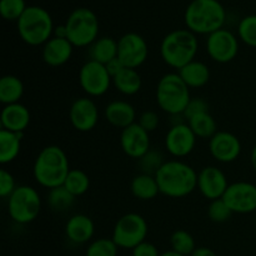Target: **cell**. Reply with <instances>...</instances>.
Returning <instances> with one entry per match:
<instances>
[{"label": "cell", "mask_w": 256, "mask_h": 256, "mask_svg": "<svg viewBox=\"0 0 256 256\" xmlns=\"http://www.w3.org/2000/svg\"><path fill=\"white\" fill-rule=\"evenodd\" d=\"M199 49L196 34L189 29H176L168 32L160 44V55L168 66L180 70L195 60Z\"/></svg>", "instance_id": "obj_4"}, {"label": "cell", "mask_w": 256, "mask_h": 256, "mask_svg": "<svg viewBox=\"0 0 256 256\" xmlns=\"http://www.w3.org/2000/svg\"><path fill=\"white\" fill-rule=\"evenodd\" d=\"M250 162H252V169H254L256 172V145L254 148H252V154H250Z\"/></svg>", "instance_id": "obj_45"}, {"label": "cell", "mask_w": 256, "mask_h": 256, "mask_svg": "<svg viewBox=\"0 0 256 256\" xmlns=\"http://www.w3.org/2000/svg\"><path fill=\"white\" fill-rule=\"evenodd\" d=\"M138 124L142 128V129L146 130L148 132H152L158 129L160 124V118L152 110H146V112H142L139 118V122Z\"/></svg>", "instance_id": "obj_40"}, {"label": "cell", "mask_w": 256, "mask_h": 256, "mask_svg": "<svg viewBox=\"0 0 256 256\" xmlns=\"http://www.w3.org/2000/svg\"><path fill=\"white\" fill-rule=\"evenodd\" d=\"M170 245H172V252L182 254L184 256H190L196 249L195 246V240L192 235L186 230H175L170 236Z\"/></svg>", "instance_id": "obj_32"}, {"label": "cell", "mask_w": 256, "mask_h": 256, "mask_svg": "<svg viewBox=\"0 0 256 256\" xmlns=\"http://www.w3.org/2000/svg\"><path fill=\"white\" fill-rule=\"evenodd\" d=\"M75 199L76 198L64 185L50 189L46 196L48 205L55 212H66L74 205Z\"/></svg>", "instance_id": "obj_30"}, {"label": "cell", "mask_w": 256, "mask_h": 256, "mask_svg": "<svg viewBox=\"0 0 256 256\" xmlns=\"http://www.w3.org/2000/svg\"><path fill=\"white\" fill-rule=\"evenodd\" d=\"M155 99L158 106L166 114H184L192 100L190 88L180 78L179 72H168L158 82Z\"/></svg>", "instance_id": "obj_6"}, {"label": "cell", "mask_w": 256, "mask_h": 256, "mask_svg": "<svg viewBox=\"0 0 256 256\" xmlns=\"http://www.w3.org/2000/svg\"><path fill=\"white\" fill-rule=\"evenodd\" d=\"M160 194L172 199H182L198 189V172L180 160H169L155 174Z\"/></svg>", "instance_id": "obj_1"}, {"label": "cell", "mask_w": 256, "mask_h": 256, "mask_svg": "<svg viewBox=\"0 0 256 256\" xmlns=\"http://www.w3.org/2000/svg\"><path fill=\"white\" fill-rule=\"evenodd\" d=\"M148 232L149 228L144 216L136 212H128L116 222L112 239L120 249L132 250L145 242Z\"/></svg>", "instance_id": "obj_9"}, {"label": "cell", "mask_w": 256, "mask_h": 256, "mask_svg": "<svg viewBox=\"0 0 256 256\" xmlns=\"http://www.w3.org/2000/svg\"><path fill=\"white\" fill-rule=\"evenodd\" d=\"M95 234V224L90 216L85 214H75L69 218L65 224V235L72 244H85L92 239Z\"/></svg>", "instance_id": "obj_21"}, {"label": "cell", "mask_w": 256, "mask_h": 256, "mask_svg": "<svg viewBox=\"0 0 256 256\" xmlns=\"http://www.w3.org/2000/svg\"><path fill=\"white\" fill-rule=\"evenodd\" d=\"M206 112H210V105L206 100L202 99V98H192L184 112V116L188 120L194 115Z\"/></svg>", "instance_id": "obj_38"}, {"label": "cell", "mask_w": 256, "mask_h": 256, "mask_svg": "<svg viewBox=\"0 0 256 256\" xmlns=\"http://www.w3.org/2000/svg\"><path fill=\"white\" fill-rule=\"evenodd\" d=\"M149 46L138 32H126L118 40V59L125 68L138 69L146 62Z\"/></svg>", "instance_id": "obj_12"}, {"label": "cell", "mask_w": 256, "mask_h": 256, "mask_svg": "<svg viewBox=\"0 0 256 256\" xmlns=\"http://www.w3.org/2000/svg\"><path fill=\"white\" fill-rule=\"evenodd\" d=\"M226 10L219 0H192L184 12L186 29L194 34L210 35L222 29Z\"/></svg>", "instance_id": "obj_3"}, {"label": "cell", "mask_w": 256, "mask_h": 256, "mask_svg": "<svg viewBox=\"0 0 256 256\" xmlns=\"http://www.w3.org/2000/svg\"><path fill=\"white\" fill-rule=\"evenodd\" d=\"M222 200L235 214H250L256 212V185L249 182L229 184Z\"/></svg>", "instance_id": "obj_13"}, {"label": "cell", "mask_w": 256, "mask_h": 256, "mask_svg": "<svg viewBox=\"0 0 256 256\" xmlns=\"http://www.w3.org/2000/svg\"><path fill=\"white\" fill-rule=\"evenodd\" d=\"M165 149L174 158H185L190 155L196 145V135L188 122L170 126L165 135Z\"/></svg>", "instance_id": "obj_14"}, {"label": "cell", "mask_w": 256, "mask_h": 256, "mask_svg": "<svg viewBox=\"0 0 256 256\" xmlns=\"http://www.w3.org/2000/svg\"><path fill=\"white\" fill-rule=\"evenodd\" d=\"M162 254L159 252L158 248L155 246L152 242H146L145 240L144 242L138 245L136 248L132 249V256H160Z\"/></svg>", "instance_id": "obj_41"}, {"label": "cell", "mask_w": 256, "mask_h": 256, "mask_svg": "<svg viewBox=\"0 0 256 256\" xmlns=\"http://www.w3.org/2000/svg\"><path fill=\"white\" fill-rule=\"evenodd\" d=\"M18 34L30 46L44 45L54 35V22L46 9L30 5L16 22Z\"/></svg>", "instance_id": "obj_5"}, {"label": "cell", "mask_w": 256, "mask_h": 256, "mask_svg": "<svg viewBox=\"0 0 256 256\" xmlns=\"http://www.w3.org/2000/svg\"><path fill=\"white\" fill-rule=\"evenodd\" d=\"M64 186L74 195L75 198L82 196L90 189V178L85 172L80 169H70Z\"/></svg>", "instance_id": "obj_31"}, {"label": "cell", "mask_w": 256, "mask_h": 256, "mask_svg": "<svg viewBox=\"0 0 256 256\" xmlns=\"http://www.w3.org/2000/svg\"><path fill=\"white\" fill-rule=\"evenodd\" d=\"M16 188L18 186L15 184V179L12 172L5 169L0 170V196L9 198Z\"/></svg>", "instance_id": "obj_39"}, {"label": "cell", "mask_w": 256, "mask_h": 256, "mask_svg": "<svg viewBox=\"0 0 256 256\" xmlns=\"http://www.w3.org/2000/svg\"><path fill=\"white\" fill-rule=\"evenodd\" d=\"M186 122L190 129L196 135V138H200V139L210 140L218 132L216 122H215L214 116L210 114V112L194 115L188 119Z\"/></svg>", "instance_id": "obj_29"}, {"label": "cell", "mask_w": 256, "mask_h": 256, "mask_svg": "<svg viewBox=\"0 0 256 256\" xmlns=\"http://www.w3.org/2000/svg\"><path fill=\"white\" fill-rule=\"evenodd\" d=\"M22 134L2 129L0 132V162L2 165L14 162L20 154Z\"/></svg>", "instance_id": "obj_27"}, {"label": "cell", "mask_w": 256, "mask_h": 256, "mask_svg": "<svg viewBox=\"0 0 256 256\" xmlns=\"http://www.w3.org/2000/svg\"><path fill=\"white\" fill-rule=\"evenodd\" d=\"M229 182L226 175L218 166H205L198 172V189L200 190L205 199L216 200L222 199L226 192Z\"/></svg>", "instance_id": "obj_15"}, {"label": "cell", "mask_w": 256, "mask_h": 256, "mask_svg": "<svg viewBox=\"0 0 256 256\" xmlns=\"http://www.w3.org/2000/svg\"><path fill=\"white\" fill-rule=\"evenodd\" d=\"M105 66H106L108 72H109V74L112 75V78H114L115 75L119 74V72H122V70L125 68L124 65L122 64V62H120V60L118 59V58H115L114 60H112V62H108V64L105 65Z\"/></svg>", "instance_id": "obj_42"}, {"label": "cell", "mask_w": 256, "mask_h": 256, "mask_svg": "<svg viewBox=\"0 0 256 256\" xmlns=\"http://www.w3.org/2000/svg\"><path fill=\"white\" fill-rule=\"evenodd\" d=\"M205 48L212 62L228 64L232 62L239 52V38L232 32L222 28L208 35Z\"/></svg>", "instance_id": "obj_11"}, {"label": "cell", "mask_w": 256, "mask_h": 256, "mask_svg": "<svg viewBox=\"0 0 256 256\" xmlns=\"http://www.w3.org/2000/svg\"><path fill=\"white\" fill-rule=\"evenodd\" d=\"M72 52L74 45L69 40L52 36L42 45V60L49 66H62L72 59Z\"/></svg>", "instance_id": "obj_19"}, {"label": "cell", "mask_w": 256, "mask_h": 256, "mask_svg": "<svg viewBox=\"0 0 256 256\" xmlns=\"http://www.w3.org/2000/svg\"><path fill=\"white\" fill-rule=\"evenodd\" d=\"M238 38L250 48H256V14L246 15L238 25Z\"/></svg>", "instance_id": "obj_33"}, {"label": "cell", "mask_w": 256, "mask_h": 256, "mask_svg": "<svg viewBox=\"0 0 256 256\" xmlns=\"http://www.w3.org/2000/svg\"><path fill=\"white\" fill-rule=\"evenodd\" d=\"M69 172V159L64 150L58 145H49L42 149L32 168L35 182L49 190L64 185Z\"/></svg>", "instance_id": "obj_2"}, {"label": "cell", "mask_w": 256, "mask_h": 256, "mask_svg": "<svg viewBox=\"0 0 256 256\" xmlns=\"http://www.w3.org/2000/svg\"><path fill=\"white\" fill-rule=\"evenodd\" d=\"M79 84L90 98H98L106 94L112 84V78L105 65L88 60L80 68Z\"/></svg>", "instance_id": "obj_10"}, {"label": "cell", "mask_w": 256, "mask_h": 256, "mask_svg": "<svg viewBox=\"0 0 256 256\" xmlns=\"http://www.w3.org/2000/svg\"><path fill=\"white\" fill-rule=\"evenodd\" d=\"M24 95V84L15 75H5L0 80V102L4 105L16 104Z\"/></svg>", "instance_id": "obj_28"}, {"label": "cell", "mask_w": 256, "mask_h": 256, "mask_svg": "<svg viewBox=\"0 0 256 256\" xmlns=\"http://www.w3.org/2000/svg\"><path fill=\"white\" fill-rule=\"evenodd\" d=\"M68 40L74 48H89L99 38V19L92 10L78 8L72 10L65 22Z\"/></svg>", "instance_id": "obj_7"}, {"label": "cell", "mask_w": 256, "mask_h": 256, "mask_svg": "<svg viewBox=\"0 0 256 256\" xmlns=\"http://www.w3.org/2000/svg\"><path fill=\"white\" fill-rule=\"evenodd\" d=\"M26 9L25 0H0V14L8 22H18Z\"/></svg>", "instance_id": "obj_36"}, {"label": "cell", "mask_w": 256, "mask_h": 256, "mask_svg": "<svg viewBox=\"0 0 256 256\" xmlns=\"http://www.w3.org/2000/svg\"><path fill=\"white\" fill-rule=\"evenodd\" d=\"M178 72L190 89L205 86L210 80L209 66L199 60H192V62L178 70Z\"/></svg>", "instance_id": "obj_23"}, {"label": "cell", "mask_w": 256, "mask_h": 256, "mask_svg": "<svg viewBox=\"0 0 256 256\" xmlns=\"http://www.w3.org/2000/svg\"><path fill=\"white\" fill-rule=\"evenodd\" d=\"M232 214L234 212L230 210V208L222 200V199L212 200V202H210L209 206H208V216L212 222H218V224L226 222L232 218Z\"/></svg>", "instance_id": "obj_37"}, {"label": "cell", "mask_w": 256, "mask_h": 256, "mask_svg": "<svg viewBox=\"0 0 256 256\" xmlns=\"http://www.w3.org/2000/svg\"><path fill=\"white\" fill-rule=\"evenodd\" d=\"M30 119L32 115L29 109L22 102H16V104L5 105L0 115V124L4 130L22 134L29 126Z\"/></svg>", "instance_id": "obj_20"}, {"label": "cell", "mask_w": 256, "mask_h": 256, "mask_svg": "<svg viewBox=\"0 0 256 256\" xmlns=\"http://www.w3.org/2000/svg\"><path fill=\"white\" fill-rule=\"evenodd\" d=\"M160 256H184V255H182V254H178V252H172V250H168V252H162V254L160 255Z\"/></svg>", "instance_id": "obj_46"}, {"label": "cell", "mask_w": 256, "mask_h": 256, "mask_svg": "<svg viewBox=\"0 0 256 256\" xmlns=\"http://www.w3.org/2000/svg\"><path fill=\"white\" fill-rule=\"evenodd\" d=\"M138 162H139V168L140 170H142V172H144V174L155 175L158 172V170L162 166L165 160L162 152L155 149H150L149 152H148L144 156L140 158Z\"/></svg>", "instance_id": "obj_35"}, {"label": "cell", "mask_w": 256, "mask_h": 256, "mask_svg": "<svg viewBox=\"0 0 256 256\" xmlns=\"http://www.w3.org/2000/svg\"><path fill=\"white\" fill-rule=\"evenodd\" d=\"M209 152L216 162L229 164L242 154L240 139L230 132H218L209 140Z\"/></svg>", "instance_id": "obj_17"}, {"label": "cell", "mask_w": 256, "mask_h": 256, "mask_svg": "<svg viewBox=\"0 0 256 256\" xmlns=\"http://www.w3.org/2000/svg\"><path fill=\"white\" fill-rule=\"evenodd\" d=\"M112 85L122 95L132 96L142 90V79L136 69L124 68L118 75L112 78Z\"/></svg>", "instance_id": "obj_26"}, {"label": "cell", "mask_w": 256, "mask_h": 256, "mask_svg": "<svg viewBox=\"0 0 256 256\" xmlns=\"http://www.w3.org/2000/svg\"><path fill=\"white\" fill-rule=\"evenodd\" d=\"M42 210V198L36 189L20 185L8 198V212L12 222L25 225L34 222Z\"/></svg>", "instance_id": "obj_8"}, {"label": "cell", "mask_w": 256, "mask_h": 256, "mask_svg": "<svg viewBox=\"0 0 256 256\" xmlns=\"http://www.w3.org/2000/svg\"><path fill=\"white\" fill-rule=\"evenodd\" d=\"M130 190H132L134 198L142 200V202L155 199L160 194L159 185H158L155 175L144 174V172H140L136 176H134L132 184H130Z\"/></svg>", "instance_id": "obj_25"}, {"label": "cell", "mask_w": 256, "mask_h": 256, "mask_svg": "<svg viewBox=\"0 0 256 256\" xmlns=\"http://www.w3.org/2000/svg\"><path fill=\"white\" fill-rule=\"evenodd\" d=\"M89 60L106 65L118 58V40L110 36H100L88 49Z\"/></svg>", "instance_id": "obj_24"}, {"label": "cell", "mask_w": 256, "mask_h": 256, "mask_svg": "<svg viewBox=\"0 0 256 256\" xmlns=\"http://www.w3.org/2000/svg\"><path fill=\"white\" fill-rule=\"evenodd\" d=\"M104 116L110 125L122 130L135 124L136 112L135 108L125 100H112L105 108Z\"/></svg>", "instance_id": "obj_22"}, {"label": "cell", "mask_w": 256, "mask_h": 256, "mask_svg": "<svg viewBox=\"0 0 256 256\" xmlns=\"http://www.w3.org/2000/svg\"><path fill=\"white\" fill-rule=\"evenodd\" d=\"M149 134L150 132L142 129L138 122L122 129L120 134V146L125 155L136 160L144 156L152 149Z\"/></svg>", "instance_id": "obj_18"}, {"label": "cell", "mask_w": 256, "mask_h": 256, "mask_svg": "<svg viewBox=\"0 0 256 256\" xmlns=\"http://www.w3.org/2000/svg\"><path fill=\"white\" fill-rule=\"evenodd\" d=\"M118 245L109 238H100L89 244L85 256H118Z\"/></svg>", "instance_id": "obj_34"}, {"label": "cell", "mask_w": 256, "mask_h": 256, "mask_svg": "<svg viewBox=\"0 0 256 256\" xmlns=\"http://www.w3.org/2000/svg\"><path fill=\"white\" fill-rule=\"evenodd\" d=\"M69 119L72 128L78 132H92L99 122V109L90 98H79L70 106Z\"/></svg>", "instance_id": "obj_16"}, {"label": "cell", "mask_w": 256, "mask_h": 256, "mask_svg": "<svg viewBox=\"0 0 256 256\" xmlns=\"http://www.w3.org/2000/svg\"><path fill=\"white\" fill-rule=\"evenodd\" d=\"M52 36L62 38V39H68V32L65 24L58 25V26L54 28V35Z\"/></svg>", "instance_id": "obj_44"}, {"label": "cell", "mask_w": 256, "mask_h": 256, "mask_svg": "<svg viewBox=\"0 0 256 256\" xmlns=\"http://www.w3.org/2000/svg\"><path fill=\"white\" fill-rule=\"evenodd\" d=\"M190 256H218V255L216 252H215L214 250L210 249V248L200 246V248H196V249L194 250V252H192Z\"/></svg>", "instance_id": "obj_43"}]
</instances>
